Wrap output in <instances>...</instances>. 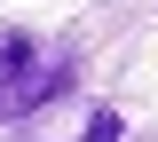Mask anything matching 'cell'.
<instances>
[{
  "label": "cell",
  "mask_w": 158,
  "mask_h": 142,
  "mask_svg": "<svg viewBox=\"0 0 158 142\" xmlns=\"http://www.w3.org/2000/svg\"><path fill=\"white\" fill-rule=\"evenodd\" d=\"M71 79H79V63H71V55H48V63L32 55V71H24L16 87H0V119H24V111H40V103L71 95Z\"/></svg>",
  "instance_id": "6da1fadb"
},
{
  "label": "cell",
  "mask_w": 158,
  "mask_h": 142,
  "mask_svg": "<svg viewBox=\"0 0 158 142\" xmlns=\"http://www.w3.org/2000/svg\"><path fill=\"white\" fill-rule=\"evenodd\" d=\"M118 134H127V126H118V111H95V119H87V134H79V142H118Z\"/></svg>",
  "instance_id": "7a4b0ae2"
}]
</instances>
